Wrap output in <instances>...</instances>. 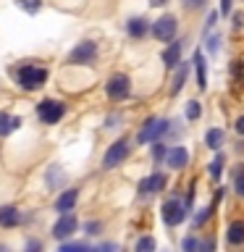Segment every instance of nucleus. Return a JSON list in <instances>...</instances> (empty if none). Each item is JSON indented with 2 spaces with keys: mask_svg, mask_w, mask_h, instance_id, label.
I'll use <instances>...</instances> for the list:
<instances>
[{
  "mask_svg": "<svg viewBox=\"0 0 244 252\" xmlns=\"http://www.w3.org/2000/svg\"><path fill=\"white\" fill-rule=\"evenodd\" d=\"M16 79H19V87H21V90L34 92V90H39V87L47 82V68L34 66V63H24V66L16 71Z\"/></svg>",
  "mask_w": 244,
  "mask_h": 252,
  "instance_id": "f257e3e1",
  "label": "nucleus"
},
{
  "mask_svg": "<svg viewBox=\"0 0 244 252\" xmlns=\"http://www.w3.org/2000/svg\"><path fill=\"white\" fill-rule=\"evenodd\" d=\"M160 216H163V223H165V226H179L181 220L186 218V205L181 202L179 197H171V200L163 202Z\"/></svg>",
  "mask_w": 244,
  "mask_h": 252,
  "instance_id": "f03ea898",
  "label": "nucleus"
},
{
  "mask_svg": "<svg viewBox=\"0 0 244 252\" xmlns=\"http://www.w3.org/2000/svg\"><path fill=\"white\" fill-rule=\"evenodd\" d=\"M176 29H179V21H176V16H171V13H165L160 16L155 24H152V37L157 39V42H171L173 37H176Z\"/></svg>",
  "mask_w": 244,
  "mask_h": 252,
  "instance_id": "7ed1b4c3",
  "label": "nucleus"
},
{
  "mask_svg": "<svg viewBox=\"0 0 244 252\" xmlns=\"http://www.w3.org/2000/svg\"><path fill=\"white\" fill-rule=\"evenodd\" d=\"M37 116H39V121L42 124H58L63 116H66V105H63L61 100H42L37 105Z\"/></svg>",
  "mask_w": 244,
  "mask_h": 252,
  "instance_id": "20e7f679",
  "label": "nucleus"
},
{
  "mask_svg": "<svg viewBox=\"0 0 244 252\" xmlns=\"http://www.w3.org/2000/svg\"><path fill=\"white\" fill-rule=\"evenodd\" d=\"M168 121H165V118H150V121L142 126V131L137 134V142L139 145H147V142H157L163 137L165 131H168Z\"/></svg>",
  "mask_w": 244,
  "mask_h": 252,
  "instance_id": "39448f33",
  "label": "nucleus"
},
{
  "mask_svg": "<svg viewBox=\"0 0 244 252\" xmlns=\"http://www.w3.org/2000/svg\"><path fill=\"white\" fill-rule=\"evenodd\" d=\"M94 58H97V45H94L92 39L79 42L74 50L68 53V63H74V66H90Z\"/></svg>",
  "mask_w": 244,
  "mask_h": 252,
  "instance_id": "423d86ee",
  "label": "nucleus"
},
{
  "mask_svg": "<svg viewBox=\"0 0 244 252\" xmlns=\"http://www.w3.org/2000/svg\"><path fill=\"white\" fill-rule=\"evenodd\" d=\"M105 92H108V97L110 100H126L129 97V92H131V79L126 76V74H113L108 79V84H105Z\"/></svg>",
  "mask_w": 244,
  "mask_h": 252,
  "instance_id": "0eeeda50",
  "label": "nucleus"
},
{
  "mask_svg": "<svg viewBox=\"0 0 244 252\" xmlns=\"http://www.w3.org/2000/svg\"><path fill=\"white\" fill-rule=\"evenodd\" d=\"M129 139H118V142H113V145L108 147V153H105V158H102V168H116V165H121L126 158H129Z\"/></svg>",
  "mask_w": 244,
  "mask_h": 252,
  "instance_id": "6e6552de",
  "label": "nucleus"
},
{
  "mask_svg": "<svg viewBox=\"0 0 244 252\" xmlns=\"http://www.w3.org/2000/svg\"><path fill=\"white\" fill-rule=\"evenodd\" d=\"M76 228H79V220H76L74 213H61V218L55 220V226H53V236L63 242V239H68Z\"/></svg>",
  "mask_w": 244,
  "mask_h": 252,
  "instance_id": "1a4fd4ad",
  "label": "nucleus"
},
{
  "mask_svg": "<svg viewBox=\"0 0 244 252\" xmlns=\"http://www.w3.org/2000/svg\"><path fill=\"white\" fill-rule=\"evenodd\" d=\"M165 184H168L165 173H150L147 179L139 181V194H157L165 189Z\"/></svg>",
  "mask_w": 244,
  "mask_h": 252,
  "instance_id": "9d476101",
  "label": "nucleus"
},
{
  "mask_svg": "<svg viewBox=\"0 0 244 252\" xmlns=\"http://www.w3.org/2000/svg\"><path fill=\"white\" fill-rule=\"evenodd\" d=\"M19 223H21L19 208H16V205H3V208H0V226H3V228H13Z\"/></svg>",
  "mask_w": 244,
  "mask_h": 252,
  "instance_id": "9b49d317",
  "label": "nucleus"
},
{
  "mask_svg": "<svg viewBox=\"0 0 244 252\" xmlns=\"http://www.w3.org/2000/svg\"><path fill=\"white\" fill-rule=\"evenodd\" d=\"M165 163H168V168H184L189 163L186 147H171L168 153H165Z\"/></svg>",
  "mask_w": 244,
  "mask_h": 252,
  "instance_id": "f8f14e48",
  "label": "nucleus"
},
{
  "mask_svg": "<svg viewBox=\"0 0 244 252\" xmlns=\"http://www.w3.org/2000/svg\"><path fill=\"white\" fill-rule=\"evenodd\" d=\"M76 200H79V189H66V192H63L58 200H55V210L58 213H71L74 210V205H76Z\"/></svg>",
  "mask_w": 244,
  "mask_h": 252,
  "instance_id": "ddd939ff",
  "label": "nucleus"
},
{
  "mask_svg": "<svg viewBox=\"0 0 244 252\" xmlns=\"http://www.w3.org/2000/svg\"><path fill=\"white\" fill-rule=\"evenodd\" d=\"M19 126H21V118L19 116H11V113H5V110H0V137L13 134Z\"/></svg>",
  "mask_w": 244,
  "mask_h": 252,
  "instance_id": "4468645a",
  "label": "nucleus"
},
{
  "mask_svg": "<svg viewBox=\"0 0 244 252\" xmlns=\"http://www.w3.org/2000/svg\"><path fill=\"white\" fill-rule=\"evenodd\" d=\"M163 63L165 68H176L181 63V42H171L168 47L163 50Z\"/></svg>",
  "mask_w": 244,
  "mask_h": 252,
  "instance_id": "2eb2a0df",
  "label": "nucleus"
},
{
  "mask_svg": "<svg viewBox=\"0 0 244 252\" xmlns=\"http://www.w3.org/2000/svg\"><path fill=\"white\" fill-rule=\"evenodd\" d=\"M126 32H129L134 39H142V37L150 32L147 19H142V16H134V19H129V24H126Z\"/></svg>",
  "mask_w": 244,
  "mask_h": 252,
  "instance_id": "dca6fc26",
  "label": "nucleus"
},
{
  "mask_svg": "<svg viewBox=\"0 0 244 252\" xmlns=\"http://www.w3.org/2000/svg\"><path fill=\"white\" fill-rule=\"evenodd\" d=\"M226 242L228 244H244V220H234L228 223V231H226Z\"/></svg>",
  "mask_w": 244,
  "mask_h": 252,
  "instance_id": "f3484780",
  "label": "nucleus"
},
{
  "mask_svg": "<svg viewBox=\"0 0 244 252\" xmlns=\"http://www.w3.org/2000/svg\"><path fill=\"white\" fill-rule=\"evenodd\" d=\"M194 66H197V87H200V90H208V74H205L202 53H194Z\"/></svg>",
  "mask_w": 244,
  "mask_h": 252,
  "instance_id": "a211bd4d",
  "label": "nucleus"
},
{
  "mask_svg": "<svg viewBox=\"0 0 244 252\" xmlns=\"http://www.w3.org/2000/svg\"><path fill=\"white\" fill-rule=\"evenodd\" d=\"M231 179H234V189H236V194L244 197V163H239L236 168L231 171Z\"/></svg>",
  "mask_w": 244,
  "mask_h": 252,
  "instance_id": "6ab92c4d",
  "label": "nucleus"
},
{
  "mask_svg": "<svg viewBox=\"0 0 244 252\" xmlns=\"http://www.w3.org/2000/svg\"><path fill=\"white\" fill-rule=\"evenodd\" d=\"M186 74H189V66H179L176 76H173V84H171V94L181 92V87H184V82H186Z\"/></svg>",
  "mask_w": 244,
  "mask_h": 252,
  "instance_id": "aec40b11",
  "label": "nucleus"
},
{
  "mask_svg": "<svg viewBox=\"0 0 244 252\" xmlns=\"http://www.w3.org/2000/svg\"><path fill=\"white\" fill-rule=\"evenodd\" d=\"M205 145H208L210 150H218L220 145H223V131H220V129H210L208 134H205Z\"/></svg>",
  "mask_w": 244,
  "mask_h": 252,
  "instance_id": "412c9836",
  "label": "nucleus"
},
{
  "mask_svg": "<svg viewBox=\"0 0 244 252\" xmlns=\"http://www.w3.org/2000/svg\"><path fill=\"white\" fill-rule=\"evenodd\" d=\"M200 113H202V108H200V102H197V100L186 102V118H189V121H197Z\"/></svg>",
  "mask_w": 244,
  "mask_h": 252,
  "instance_id": "4be33fe9",
  "label": "nucleus"
},
{
  "mask_svg": "<svg viewBox=\"0 0 244 252\" xmlns=\"http://www.w3.org/2000/svg\"><path fill=\"white\" fill-rule=\"evenodd\" d=\"M220 171H223V155H215V160L210 163V176L220 179Z\"/></svg>",
  "mask_w": 244,
  "mask_h": 252,
  "instance_id": "5701e85b",
  "label": "nucleus"
},
{
  "mask_svg": "<svg viewBox=\"0 0 244 252\" xmlns=\"http://www.w3.org/2000/svg\"><path fill=\"white\" fill-rule=\"evenodd\" d=\"M137 250H139V252H147V250H155V239H152V236H142V239L137 242Z\"/></svg>",
  "mask_w": 244,
  "mask_h": 252,
  "instance_id": "b1692460",
  "label": "nucleus"
},
{
  "mask_svg": "<svg viewBox=\"0 0 244 252\" xmlns=\"http://www.w3.org/2000/svg\"><path fill=\"white\" fill-rule=\"evenodd\" d=\"M208 0H181V5L186 8V11H197V8H202Z\"/></svg>",
  "mask_w": 244,
  "mask_h": 252,
  "instance_id": "393cba45",
  "label": "nucleus"
},
{
  "mask_svg": "<svg viewBox=\"0 0 244 252\" xmlns=\"http://www.w3.org/2000/svg\"><path fill=\"white\" fill-rule=\"evenodd\" d=\"M163 158H165V147L155 142V147H152V160L157 163V160H163Z\"/></svg>",
  "mask_w": 244,
  "mask_h": 252,
  "instance_id": "a878e982",
  "label": "nucleus"
},
{
  "mask_svg": "<svg viewBox=\"0 0 244 252\" xmlns=\"http://www.w3.org/2000/svg\"><path fill=\"white\" fill-rule=\"evenodd\" d=\"M181 247H184V250H200L202 244L197 242V239H192V236H189V239H184V242H181Z\"/></svg>",
  "mask_w": 244,
  "mask_h": 252,
  "instance_id": "bb28decb",
  "label": "nucleus"
},
{
  "mask_svg": "<svg viewBox=\"0 0 244 252\" xmlns=\"http://www.w3.org/2000/svg\"><path fill=\"white\" fill-rule=\"evenodd\" d=\"M100 223H97V220H94V223H92V220H90V223H87V234H100Z\"/></svg>",
  "mask_w": 244,
  "mask_h": 252,
  "instance_id": "cd10ccee",
  "label": "nucleus"
},
{
  "mask_svg": "<svg viewBox=\"0 0 244 252\" xmlns=\"http://www.w3.org/2000/svg\"><path fill=\"white\" fill-rule=\"evenodd\" d=\"M231 3H234V0H220V13H223V16H228V11H231Z\"/></svg>",
  "mask_w": 244,
  "mask_h": 252,
  "instance_id": "c85d7f7f",
  "label": "nucleus"
},
{
  "mask_svg": "<svg viewBox=\"0 0 244 252\" xmlns=\"http://www.w3.org/2000/svg\"><path fill=\"white\" fill-rule=\"evenodd\" d=\"M236 131H239V134H244V116H239V118H236Z\"/></svg>",
  "mask_w": 244,
  "mask_h": 252,
  "instance_id": "c756f323",
  "label": "nucleus"
},
{
  "mask_svg": "<svg viewBox=\"0 0 244 252\" xmlns=\"http://www.w3.org/2000/svg\"><path fill=\"white\" fill-rule=\"evenodd\" d=\"M165 3H168V0H150V5H152V8H163Z\"/></svg>",
  "mask_w": 244,
  "mask_h": 252,
  "instance_id": "7c9ffc66",
  "label": "nucleus"
}]
</instances>
